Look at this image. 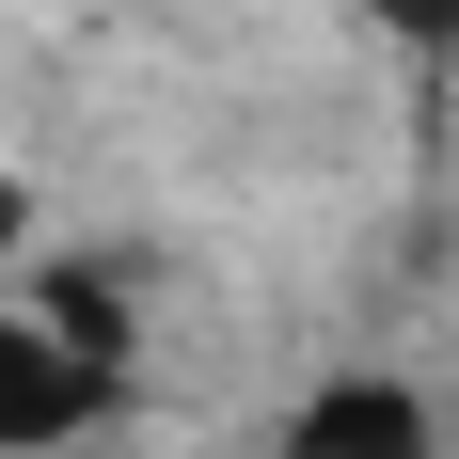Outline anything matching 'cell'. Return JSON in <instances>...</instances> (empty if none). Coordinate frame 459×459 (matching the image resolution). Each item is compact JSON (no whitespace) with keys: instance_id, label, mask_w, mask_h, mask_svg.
I'll return each instance as SVG.
<instances>
[{"instance_id":"1","label":"cell","mask_w":459,"mask_h":459,"mask_svg":"<svg viewBox=\"0 0 459 459\" xmlns=\"http://www.w3.org/2000/svg\"><path fill=\"white\" fill-rule=\"evenodd\" d=\"M111 412H127V365L80 349V333L16 285V301H0V459H64V444H95Z\"/></svg>"},{"instance_id":"2","label":"cell","mask_w":459,"mask_h":459,"mask_svg":"<svg viewBox=\"0 0 459 459\" xmlns=\"http://www.w3.org/2000/svg\"><path fill=\"white\" fill-rule=\"evenodd\" d=\"M285 459H444V412H428L396 365H349L285 412Z\"/></svg>"},{"instance_id":"3","label":"cell","mask_w":459,"mask_h":459,"mask_svg":"<svg viewBox=\"0 0 459 459\" xmlns=\"http://www.w3.org/2000/svg\"><path fill=\"white\" fill-rule=\"evenodd\" d=\"M380 48H412V64H459V0H349Z\"/></svg>"},{"instance_id":"4","label":"cell","mask_w":459,"mask_h":459,"mask_svg":"<svg viewBox=\"0 0 459 459\" xmlns=\"http://www.w3.org/2000/svg\"><path fill=\"white\" fill-rule=\"evenodd\" d=\"M16 254H32V190L0 175V270H16Z\"/></svg>"}]
</instances>
